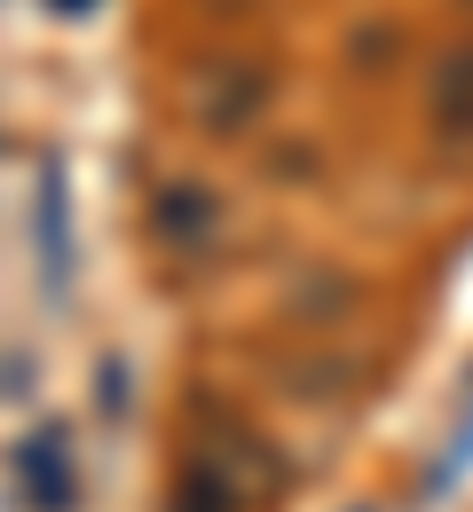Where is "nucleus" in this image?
<instances>
[{"instance_id": "4", "label": "nucleus", "mask_w": 473, "mask_h": 512, "mask_svg": "<svg viewBox=\"0 0 473 512\" xmlns=\"http://www.w3.org/2000/svg\"><path fill=\"white\" fill-rule=\"evenodd\" d=\"M174 512H237V489L221 481V465H213V457L190 465V481L174 489Z\"/></svg>"}, {"instance_id": "3", "label": "nucleus", "mask_w": 473, "mask_h": 512, "mask_svg": "<svg viewBox=\"0 0 473 512\" xmlns=\"http://www.w3.org/2000/svg\"><path fill=\"white\" fill-rule=\"evenodd\" d=\"M434 119H442V134H473V48H458L442 64V79H434Z\"/></svg>"}, {"instance_id": "2", "label": "nucleus", "mask_w": 473, "mask_h": 512, "mask_svg": "<svg viewBox=\"0 0 473 512\" xmlns=\"http://www.w3.org/2000/svg\"><path fill=\"white\" fill-rule=\"evenodd\" d=\"M261 95H269V79L261 71H245V64H213L198 79V119H213V127H237V119H253L261 111Z\"/></svg>"}, {"instance_id": "1", "label": "nucleus", "mask_w": 473, "mask_h": 512, "mask_svg": "<svg viewBox=\"0 0 473 512\" xmlns=\"http://www.w3.org/2000/svg\"><path fill=\"white\" fill-rule=\"evenodd\" d=\"M16 489H24V505L32 512H71L79 505V465H71V434H32V442L16 449Z\"/></svg>"}]
</instances>
